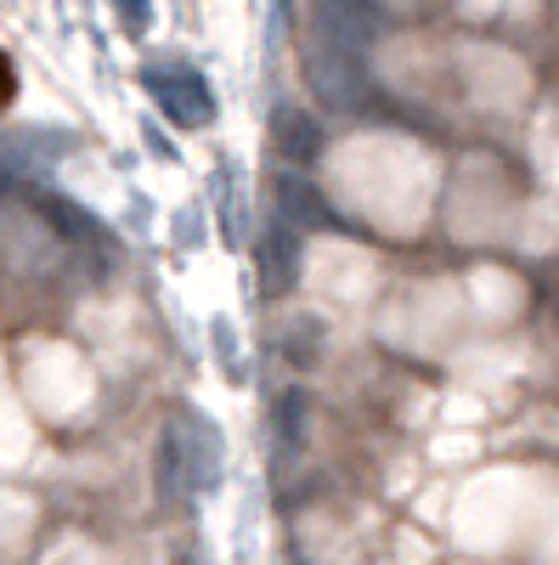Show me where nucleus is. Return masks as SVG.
Masks as SVG:
<instances>
[{"label":"nucleus","instance_id":"obj_1","mask_svg":"<svg viewBox=\"0 0 559 565\" xmlns=\"http://www.w3.org/2000/svg\"><path fill=\"white\" fill-rule=\"evenodd\" d=\"M277 141H283L289 159H316V125L305 114H294V108L277 114Z\"/></svg>","mask_w":559,"mask_h":565},{"label":"nucleus","instance_id":"obj_2","mask_svg":"<svg viewBox=\"0 0 559 565\" xmlns=\"http://www.w3.org/2000/svg\"><path fill=\"white\" fill-rule=\"evenodd\" d=\"M283 204H289L294 215H305V221H316V215H322V204H316V193H311L305 181H300V186H294V181H283Z\"/></svg>","mask_w":559,"mask_h":565},{"label":"nucleus","instance_id":"obj_3","mask_svg":"<svg viewBox=\"0 0 559 565\" xmlns=\"http://www.w3.org/2000/svg\"><path fill=\"white\" fill-rule=\"evenodd\" d=\"M0 103H12V68H7V57H0Z\"/></svg>","mask_w":559,"mask_h":565}]
</instances>
